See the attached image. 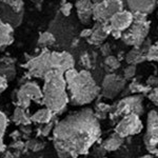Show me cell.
<instances>
[{
    "instance_id": "obj_8",
    "label": "cell",
    "mask_w": 158,
    "mask_h": 158,
    "mask_svg": "<svg viewBox=\"0 0 158 158\" xmlns=\"http://www.w3.org/2000/svg\"><path fill=\"white\" fill-rule=\"evenodd\" d=\"M134 22V14L130 11H120L111 17L109 23L112 27V33L115 38L122 36V32L127 31Z\"/></svg>"
},
{
    "instance_id": "obj_12",
    "label": "cell",
    "mask_w": 158,
    "mask_h": 158,
    "mask_svg": "<svg viewBox=\"0 0 158 158\" xmlns=\"http://www.w3.org/2000/svg\"><path fill=\"white\" fill-rule=\"evenodd\" d=\"M77 10L78 18L81 23L89 24L93 18V7L94 2L92 0H78L75 4Z\"/></svg>"
},
{
    "instance_id": "obj_21",
    "label": "cell",
    "mask_w": 158,
    "mask_h": 158,
    "mask_svg": "<svg viewBox=\"0 0 158 158\" xmlns=\"http://www.w3.org/2000/svg\"><path fill=\"white\" fill-rule=\"evenodd\" d=\"M55 42V37L52 33L44 32L41 33L38 39V44L42 45V47H47V45H52Z\"/></svg>"
},
{
    "instance_id": "obj_14",
    "label": "cell",
    "mask_w": 158,
    "mask_h": 158,
    "mask_svg": "<svg viewBox=\"0 0 158 158\" xmlns=\"http://www.w3.org/2000/svg\"><path fill=\"white\" fill-rule=\"evenodd\" d=\"M146 144L153 143L158 139V114L151 111L148 116V133L146 135Z\"/></svg>"
},
{
    "instance_id": "obj_34",
    "label": "cell",
    "mask_w": 158,
    "mask_h": 158,
    "mask_svg": "<svg viewBox=\"0 0 158 158\" xmlns=\"http://www.w3.org/2000/svg\"><path fill=\"white\" fill-rule=\"evenodd\" d=\"M92 32H93V29H85V30H83L82 32H81V37H85V38L88 39V38L92 35Z\"/></svg>"
},
{
    "instance_id": "obj_35",
    "label": "cell",
    "mask_w": 158,
    "mask_h": 158,
    "mask_svg": "<svg viewBox=\"0 0 158 158\" xmlns=\"http://www.w3.org/2000/svg\"><path fill=\"white\" fill-rule=\"evenodd\" d=\"M140 158H152V156H150V155H144V156H142Z\"/></svg>"
},
{
    "instance_id": "obj_26",
    "label": "cell",
    "mask_w": 158,
    "mask_h": 158,
    "mask_svg": "<svg viewBox=\"0 0 158 158\" xmlns=\"http://www.w3.org/2000/svg\"><path fill=\"white\" fill-rule=\"evenodd\" d=\"M135 73H136V68H135L134 64H130L128 68L124 70L123 72V77L124 79H131L132 77H134Z\"/></svg>"
},
{
    "instance_id": "obj_36",
    "label": "cell",
    "mask_w": 158,
    "mask_h": 158,
    "mask_svg": "<svg viewBox=\"0 0 158 158\" xmlns=\"http://www.w3.org/2000/svg\"><path fill=\"white\" fill-rule=\"evenodd\" d=\"M6 158H12V155L11 154H7L6 156Z\"/></svg>"
},
{
    "instance_id": "obj_5",
    "label": "cell",
    "mask_w": 158,
    "mask_h": 158,
    "mask_svg": "<svg viewBox=\"0 0 158 158\" xmlns=\"http://www.w3.org/2000/svg\"><path fill=\"white\" fill-rule=\"evenodd\" d=\"M146 14L135 13L134 22L121 36L124 43L133 47H141L150 30V23L146 19Z\"/></svg>"
},
{
    "instance_id": "obj_4",
    "label": "cell",
    "mask_w": 158,
    "mask_h": 158,
    "mask_svg": "<svg viewBox=\"0 0 158 158\" xmlns=\"http://www.w3.org/2000/svg\"><path fill=\"white\" fill-rule=\"evenodd\" d=\"M43 80L42 103L53 113H60L65 109L70 100L64 73L57 70L50 71L44 75Z\"/></svg>"
},
{
    "instance_id": "obj_24",
    "label": "cell",
    "mask_w": 158,
    "mask_h": 158,
    "mask_svg": "<svg viewBox=\"0 0 158 158\" xmlns=\"http://www.w3.org/2000/svg\"><path fill=\"white\" fill-rule=\"evenodd\" d=\"M147 59L148 60H154L158 62V43L157 44L151 45L148 50L147 54Z\"/></svg>"
},
{
    "instance_id": "obj_7",
    "label": "cell",
    "mask_w": 158,
    "mask_h": 158,
    "mask_svg": "<svg viewBox=\"0 0 158 158\" xmlns=\"http://www.w3.org/2000/svg\"><path fill=\"white\" fill-rule=\"evenodd\" d=\"M17 104L20 108L27 109L31 104V101L34 100L36 102H42L43 93L42 90L39 88V85L36 82H30L24 83L21 88L17 92Z\"/></svg>"
},
{
    "instance_id": "obj_11",
    "label": "cell",
    "mask_w": 158,
    "mask_h": 158,
    "mask_svg": "<svg viewBox=\"0 0 158 158\" xmlns=\"http://www.w3.org/2000/svg\"><path fill=\"white\" fill-rule=\"evenodd\" d=\"M141 129H142V123L139 119L138 114L132 113L122 118V120L117 124L115 131L121 137H126L129 136V135H134L139 133L141 131Z\"/></svg>"
},
{
    "instance_id": "obj_33",
    "label": "cell",
    "mask_w": 158,
    "mask_h": 158,
    "mask_svg": "<svg viewBox=\"0 0 158 158\" xmlns=\"http://www.w3.org/2000/svg\"><path fill=\"white\" fill-rule=\"evenodd\" d=\"M52 127H53V124L51 123V122H49V123H47V126H45L44 128L42 129V135L47 136V135L51 132V130H52Z\"/></svg>"
},
{
    "instance_id": "obj_19",
    "label": "cell",
    "mask_w": 158,
    "mask_h": 158,
    "mask_svg": "<svg viewBox=\"0 0 158 158\" xmlns=\"http://www.w3.org/2000/svg\"><path fill=\"white\" fill-rule=\"evenodd\" d=\"M122 143V137L120 135L115 133V135L109 137L106 141L103 142V148L108 151H115L121 146Z\"/></svg>"
},
{
    "instance_id": "obj_18",
    "label": "cell",
    "mask_w": 158,
    "mask_h": 158,
    "mask_svg": "<svg viewBox=\"0 0 158 158\" xmlns=\"http://www.w3.org/2000/svg\"><path fill=\"white\" fill-rule=\"evenodd\" d=\"M25 109L20 108V106H17L14 111V114H13V121L16 124H23V126H29V124L32 122L31 120V117L27 115L24 111Z\"/></svg>"
},
{
    "instance_id": "obj_37",
    "label": "cell",
    "mask_w": 158,
    "mask_h": 158,
    "mask_svg": "<svg viewBox=\"0 0 158 158\" xmlns=\"http://www.w3.org/2000/svg\"><path fill=\"white\" fill-rule=\"evenodd\" d=\"M0 22H2V21H1V19H0Z\"/></svg>"
},
{
    "instance_id": "obj_13",
    "label": "cell",
    "mask_w": 158,
    "mask_h": 158,
    "mask_svg": "<svg viewBox=\"0 0 158 158\" xmlns=\"http://www.w3.org/2000/svg\"><path fill=\"white\" fill-rule=\"evenodd\" d=\"M157 0H127V4L133 14L141 13L148 15L153 12Z\"/></svg>"
},
{
    "instance_id": "obj_16",
    "label": "cell",
    "mask_w": 158,
    "mask_h": 158,
    "mask_svg": "<svg viewBox=\"0 0 158 158\" xmlns=\"http://www.w3.org/2000/svg\"><path fill=\"white\" fill-rule=\"evenodd\" d=\"M13 42V29L10 24L0 22V49Z\"/></svg>"
},
{
    "instance_id": "obj_6",
    "label": "cell",
    "mask_w": 158,
    "mask_h": 158,
    "mask_svg": "<svg viewBox=\"0 0 158 158\" xmlns=\"http://www.w3.org/2000/svg\"><path fill=\"white\" fill-rule=\"evenodd\" d=\"M123 11L122 0H102L94 3L93 18L97 22H109L116 13Z\"/></svg>"
},
{
    "instance_id": "obj_25",
    "label": "cell",
    "mask_w": 158,
    "mask_h": 158,
    "mask_svg": "<svg viewBox=\"0 0 158 158\" xmlns=\"http://www.w3.org/2000/svg\"><path fill=\"white\" fill-rule=\"evenodd\" d=\"M129 89L132 93H142V92H149V90H150L149 86H144L138 82L131 83V85H130Z\"/></svg>"
},
{
    "instance_id": "obj_32",
    "label": "cell",
    "mask_w": 158,
    "mask_h": 158,
    "mask_svg": "<svg viewBox=\"0 0 158 158\" xmlns=\"http://www.w3.org/2000/svg\"><path fill=\"white\" fill-rule=\"evenodd\" d=\"M148 85H152V86H158V77H150L148 79Z\"/></svg>"
},
{
    "instance_id": "obj_2",
    "label": "cell",
    "mask_w": 158,
    "mask_h": 158,
    "mask_svg": "<svg viewBox=\"0 0 158 158\" xmlns=\"http://www.w3.org/2000/svg\"><path fill=\"white\" fill-rule=\"evenodd\" d=\"M64 77L69 98L73 104H88L97 97L100 89L89 71L82 70L78 72L73 68L64 73Z\"/></svg>"
},
{
    "instance_id": "obj_20",
    "label": "cell",
    "mask_w": 158,
    "mask_h": 158,
    "mask_svg": "<svg viewBox=\"0 0 158 158\" xmlns=\"http://www.w3.org/2000/svg\"><path fill=\"white\" fill-rule=\"evenodd\" d=\"M6 127H7L6 116L4 115V113L0 112V152L4 151V149H6V146L3 143V135L6 130Z\"/></svg>"
},
{
    "instance_id": "obj_17",
    "label": "cell",
    "mask_w": 158,
    "mask_h": 158,
    "mask_svg": "<svg viewBox=\"0 0 158 158\" xmlns=\"http://www.w3.org/2000/svg\"><path fill=\"white\" fill-rule=\"evenodd\" d=\"M52 117H53V112L45 106L44 109L38 110L36 113L33 114L31 116V120L33 122H37V123L47 124L52 120Z\"/></svg>"
},
{
    "instance_id": "obj_38",
    "label": "cell",
    "mask_w": 158,
    "mask_h": 158,
    "mask_svg": "<svg viewBox=\"0 0 158 158\" xmlns=\"http://www.w3.org/2000/svg\"><path fill=\"white\" fill-rule=\"evenodd\" d=\"M157 3H158V0H157Z\"/></svg>"
},
{
    "instance_id": "obj_1",
    "label": "cell",
    "mask_w": 158,
    "mask_h": 158,
    "mask_svg": "<svg viewBox=\"0 0 158 158\" xmlns=\"http://www.w3.org/2000/svg\"><path fill=\"white\" fill-rule=\"evenodd\" d=\"M99 135L100 126L97 117L91 109H85L56 124L53 142L59 158H77L88 153Z\"/></svg>"
},
{
    "instance_id": "obj_30",
    "label": "cell",
    "mask_w": 158,
    "mask_h": 158,
    "mask_svg": "<svg viewBox=\"0 0 158 158\" xmlns=\"http://www.w3.org/2000/svg\"><path fill=\"white\" fill-rule=\"evenodd\" d=\"M81 63H82L85 68L91 67V61H90V58H89L88 54H83L82 56H81Z\"/></svg>"
},
{
    "instance_id": "obj_9",
    "label": "cell",
    "mask_w": 158,
    "mask_h": 158,
    "mask_svg": "<svg viewBox=\"0 0 158 158\" xmlns=\"http://www.w3.org/2000/svg\"><path fill=\"white\" fill-rule=\"evenodd\" d=\"M143 112L142 109V98L140 96H132L127 97L119 101L114 111H112V115L114 116H127L129 114H141Z\"/></svg>"
},
{
    "instance_id": "obj_29",
    "label": "cell",
    "mask_w": 158,
    "mask_h": 158,
    "mask_svg": "<svg viewBox=\"0 0 158 158\" xmlns=\"http://www.w3.org/2000/svg\"><path fill=\"white\" fill-rule=\"evenodd\" d=\"M7 88V79L4 76L0 75V94H2Z\"/></svg>"
},
{
    "instance_id": "obj_23",
    "label": "cell",
    "mask_w": 158,
    "mask_h": 158,
    "mask_svg": "<svg viewBox=\"0 0 158 158\" xmlns=\"http://www.w3.org/2000/svg\"><path fill=\"white\" fill-rule=\"evenodd\" d=\"M106 67H109L111 70H116L120 67V62L115 56H106V61H104Z\"/></svg>"
},
{
    "instance_id": "obj_31",
    "label": "cell",
    "mask_w": 158,
    "mask_h": 158,
    "mask_svg": "<svg viewBox=\"0 0 158 158\" xmlns=\"http://www.w3.org/2000/svg\"><path fill=\"white\" fill-rule=\"evenodd\" d=\"M101 52H102L103 56H109L110 55V53H111V48H110L109 43L102 44V47H101Z\"/></svg>"
},
{
    "instance_id": "obj_3",
    "label": "cell",
    "mask_w": 158,
    "mask_h": 158,
    "mask_svg": "<svg viewBox=\"0 0 158 158\" xmlns=\"http://www.w3.org/2000/svg\"><path fill=\"white\" fill-rule=\"evenodd\" d=\"M75 61L68 52H50L45 50L25 63L24 67L33 77L43 78L50 71L57 70L65 73L74 68Z\"/></svg>"
},
{
    "instance_id": "obj_28",
    "label": "cell",
    "mask_w": 158,
    "mask_h": 158,
    "mask_svg": "<svg viewBox=\"0 0 158 158\" xmlns=\"http://www.w3.org/2000/svg\"><path fill=\"white\" fill-rule=\"evenodd\" d=\"M149 98L154 103L158 104V86H156V88L151 91V93L149 94Z\"/></svg>"
},
{
    "instance_id": "obj_15",
    "label": "cell",
    "mask_w": 158,
    "mask_h": 158,
    "mask_svg": "<svg viewBox=\"0 0 158 158\" xmlns=\"http://www.w3.org/2000/svg\"><path fill=\"white\" fill-rule=\"evenodd\" d=\"M148 50L149 49H144V48H135L128 53V55L126 56V60L129 64H137V63H141L144 60H147V54H148Z\"/></svg>"
},
{
    "instance_id": "obj_27",
    "label": "cell",
    "mask_w": 158,
    "mask_h": 158,
    "mask_svg": "<svg viewBox=\"0 0 158 158\" xmlns=\"http://www.w3.org/2000/svg\"><path fill=\"white\" fill-rule=\"evenodd\" d=\"M72 3L71 2H68V1H63L62 4H61V7H60V11L62 13L64 16H69L71 14V11H72Z\"/></svg>"
},
{
    "instance_id": "obj_10",
    "label": "cell",
    "mask_w": 158,
    "mask_h": 158,
    "mask_svg": "<svg viewBox=\"0 0 158 158\" xmlns=\"http://www.w3.org/2000/svg\"><path fill=\"white\" fill-rule=\"evenodd\" d=\"M126 85L124 77L116 74H109L102 81V95L109 99H113L123 90Z\"/></svg>"
},
{
    "instance_id": "obj_22",
    "label": "cell",
    "mask_w": 158,
    "mask_h": 158,
    "mask_svg": "<svg viewBox=\"0 0 158 158\" xmlns=\"http://www.w3.org/2000/svg\"><path fill=\"white\" fill-rule=\"evenodd\" d=\"M0 1L11 6L13 11L16 13H20L23 9V1L22 0H0Z\"/></svg>"
}]
</instances>
